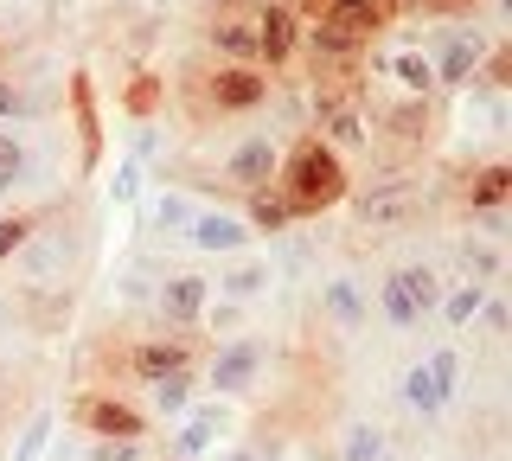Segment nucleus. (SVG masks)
<instances>
[{
  "mask_svg": "<svg viewBox=\"0 0 512 461\" xmlns=\"http://www.w3.org/2000/svg\"><path fill=\"white\" fill-rule=\"evenodd\" d=\"M436 295H442V269L436 263H391L372 295V308L384 314V327L391 333H416L436 314Z\"/></svg>",
  "mask_w": 512,
  "mask_h": 461,
  "instance_id": "obj_3",
  "label": "nucleus"
},
{
  "mask_svg": "<svg viewBox=\"0 0 512 461\" xmlns=\"http://www.w3.org/2000/svg\"><path fill=\"white\" fill-rule=\"evenodd\" d=\"M461 276H474V282H487V289H493V282L506 276V250L493 244V237H487V244H474V237H468V244H461Z\"/></svg>",
  "mask_w": 512,
  "mask_h": 461,
  "instance_id": "obj_27",
  "label": "nucleus"
},
{
  "mask_svg": "<svg viewBox=\"0 0 512 461\" xmlns=\"http://www.w3.org/2000/svg\"><path fill=\"white\" fill-rule=\"evenodd\" d=\"M250 26H256V65H263V71H282L288 58L301 52V13H295V0H256Z\"/></svg>",
  "mask_w": 512,
  "mask_h": 461,
  "instance_id": "obj_10",
  "label": "nucleus"
},
{
  "mask_svg": "<svg viewBox=\"0 0 512 461\" xmlns=\"http://www.w3.org/2000/svg\"><path fill=\"white\" fill-rule=\"evenodd\" d=\"M192 212H199V205H192L186 193H160V199L148 205V225H154L160 237H180V231H186V218H192Z\"/></svg>",
  "mask_w": 512,
  "mask_h": 461,
  "instance_id": "obj_29",
  "label": "nucleus"
},
{
  "mask_svg": "<svg viewBox=\"0 0 512 461\" xmlns=\"http://www.w3.org/2000/svg\"><path fill=\"white\" fill-rule=\"evenodd\" d=\"M429 71H436V90H468L480 71H487V26H474L468 13L436 26V39L423 45Z\"/></svg>",
  "mask_w": 512,
  "mask_h": 461,
  "instance_id": "obj_4",
  "label": "nucleus"
},
{
  "mask_svg": "<svg viewBox=\"0 0 512 461\" xmlns=\"http://www.w3.org/2000/svg\"><path fill=\"white\" fill-rule=\"evenodd\" d=\"M429 141V103H397L384 122H372V148L391 154V161H404Z\"/></svg>",
  "mask_w": 512,
  "mask_h": 461,
  "instance_id": "obj_16",
  "label": "nucleus"
},
{
  "mask_svg": "<svg viewBox=\"0 0 512 461\" xmlns=\"http://www.w3.org/2000/svg\"><path fill=\"white\" fill-rule=\"evenodd\" d=\"M314 308H320V321H327L333 333H365L372 295H365V282H359V276H346V269H340V276L320 282V301H314Z\"/></svg>",
  "mask_w": 512,
  "mask_h": 461,
  "instance_id": "obj_15",
  "label": "nucleus"
},
{
  "mask_svg": "<svg viewBox=\"0 0 512 461\" xmlns=\"http://www.w3.org/2000/svg\"><path fill=\"white\" fill-rule=\"evenodd\" d=\"M39 442H45V417H39V423H32L26 436H20V449H13V461H32V455H39Z\"/></svg>",
  "mask_w": 512,
  "mask_h": 461,
  "instance_id": "obj_33",
  "label": "nucleus"
},
{
  "mask_svg": "<svg viewBox=\"0 0 512 461\" xmlns=\"http://www.w3.org/2000/svg\"><path fill=\"white\" fill-rule=\"evenodd\" d=\"M269 71H256V65H218L212 77H205V90H199V103L212 109V116H244V109L256 103H269Z\"/></svg>",
  "mask_w": 512,
  "mask_h": 461,
  "instance_id": "obj_12",
  "label": "nucleus"
},
{
  "mask_svg": "<svg viewBox=\"0 0 512 461\" xmlns=\"http://www.w3.org/2000/svg\"><path fill=\"white\" fill-rule=\"evenodd\" d=\"M506 193H512V173H506L500 161L480 167L474 186H468V218H480V212H506Z\"/></svg>",
  "mask_w": 512,
  "mask_h": 461,
  "instance_id": "obj_26",
  "label": "nucleus"
},
{
  "mask_svg": "<svg viewBox=\"0 0 512 461\" xmlns=\"http://www.w3.org/2000/svg\"><path fill=\"white\" fill-rule=\"evenodd\" d=\"M308 103H314V135L327 141L333 154H365L372 148V109H365V90L352 84L346 71H320L308 84Z\"/></svg>",
  "mask_w": 512,
  "mask_h": 461,
  "instance_id": "obj_2",
  "label": "nucleus"
},
{
  "mask_svg": "<svg viewBox=\"0 0 512 461\" xmlns=\"http://www.w3.org/2000/svg\"><path fill=\"white\" fill-rule=\"evenodd\" d=\"M45 218L39 212H0V263L7 257H20V250L32 244V231H39Z\"/></svg>",
  "mask_w": 512,
  "mask_h": 461,
  "instance_id": "obj_30",
  "label": "nucleus"
},
{
  "mask_svg": "<svg viewBox=\"0 0 512 461\" xmlns=\"http://www.w3.org/2000/svg\"><path fill=\"white\" fill-rule=\"evenodd\" d=\"M0 65H7V52H0Z\"/></svg>",
  "mask_w": 512,
  "mask_h": 461,
  "instance_id": "obj_35",
  "label": "nucleus"
},
{
  "mask_svg": "<svg viewBox=\"0 0 512 461\" xmlns=\"http://www.w3.org/2000/svg\"><path fill=\"white\" fill-rule=\"evenodd\" d=\"M192 391H199V372H173V378H154V385H148V410H154V417H186Z\"/></svg>",
  "mask_w": 512,
  "mask_h": 461,
  "instance_id": "obj_25",
  "label": "nucleus"
},
{
  "mask_svg": "<svg viewBox=\"0 0 512 461\" xmlns=\"http://www.w3.org/2000/svg\"><path fill=\"white\" fill-rule=\"evenodd\" d=\"M372 71H378L404 103H429V97H436V71H429V52H423L416 39H391V45L372 58Z\"/></svg>",
  "mask_w": 512,
  "mask_h": 461,
  "instance_id": "obj_14",
  "label": "nucleus"
},
{
  "mask_svg": "<svg viewBox=\"0 0 512 461\" xmlns=\"http://www.w3.org/2000/svg\"><path fill=\"white\" fill-rule=\"evenodd\" d=\"M205 45L224 58V65H256V26H250V13H212L205 20ZM263 71V65H256Z\"/></svg>",
  "mask_w": 512,
  "mask_h": 461,
  "instance_id": "obj_19",
  "label": "nucleus"
},
{
  "mask_svg": "<svg viewBox=\"0 0 512 461\" xmlns=\"http://www.w3.org/2000/svg\"><path fill=\"white\" fill-rule=\"evenodd\" d=\"M276 161H282V148H276V135H244L237 141L231 154H224V186H231L237 199H250V193H269V186H276Z\"/></svg>",
  "mask_w": 512,
  "mask_h": 461,
  "instance_id": "obj_11",
  "label": "nucleus"
},
{
  "mask_svg": "<svg viewBox=\"0 0 512 461\" xmlns=\"http://www.w3.org/2000/svg\"><path fill=\"white\" fill-rule=\"evenodd\" d=\"M218 429H224V410L218 404H199V410H186V417H180V436H173V461H199L205 449H212V442H218Z\"/></svg>",
  "mask_w": 512,
  "mask_h": 461,
  "instance_id": "obj_22",
  "label": "nucleus"
},
{
  "mask_svg": "<svg viewBox=\"0 0 512 461\" xmlns=\"http://www.w3.org/2000/svg\"><path fill=\"white\" fill-rule=\"evenodd\" d=\"M212 461H276V455H263L256 442H237V449H218Z\"/></svg>",
  "mask_w": 512,
  "mask_h": 461,
  "instance_id": "obj_34",
  "label": "nucleus"
},
{
  "mask_svg": "<svg viewBox=\"0 0 512 461\" xmlns=\"http://www.w3.org/2000/svg\"><path fill=\"white\" fill-rule=\"evenodd\" d=\"M237 218H244L250 231H263V237H282V231H295V212L282 205V193H276V186H269V193H250Z\"/></svg>",
  "mask_w": 512,
  "mask_h": 461,
  "instance_id": "obj_24",
  "label": "nucleus"
},
{
  "mask_svg": "<svg viewBox=\"0 0 512 461\" xmlns=\"http://www.w3.org/2000/svg\"><path fill=\"white\" fill-rule=\"evenodd\" d=\"M487 282H474V276H455V282H442V295H436V321L442 333H468L480 321V308H487Z\"/></svg>",
  "mask_w": 512,
  "mask_h": 461,
  "instance_id": "obj_18",
  "label": "nucleus"
},
{
  "mask_svg": "<svg viewBox=\"0 0 512 461\" xmlns=\"http://www.w3.org/2000/svg\"><path fill=\"white\" fill-rule=\"evenodd\" d=\"M71 423L84 429L90 442H141L148 436V410L141 404H128L122 391H109V385H84L71 397Z\"/></svg>",
  "mask_w": 512,
  "mask_h": 461,
  "instance_id": "obj_7",
  "label": "nucleus"
},
{
  "mask_svg": "<svg viewBox=\"0 0 512 461\" xmlns=\"http://www.w3.org/2000/svg\"><path fill=\"white\" fill-rule=\"evenodd\" d=\"M269 282H276L269 257L244 250V257H224V276H212V295H224L231 308H250V301H263V295H269Z\"/></svg>",
  "mask_w": 512,
  "mask_h": 461,
  "instance_id": "obj_17",
  "label": "nucleus"
},
{
  "mask_svg": "<svg viewBox=\"0 0 512 461\" xmlns=\"http://www.w3.org/2000/svg\"><path fill=\"white\" fill-rule=\"evenodd\" d=\"M263 365H269V340L263 333H231L224 346H212L199 365V385H212V397H250L263 385Z\"/></svg>",
  "mask_w": 512,
  "mask_h": 461,
  "instance_id": "obj_6",
  "label": "nucleus"
},
{
  "mask_svg": "<svg viewBox=\"0 0 512 461\" xmlns=\"http://www.w3.org/2000/svg\"><path fill=\"white\" fill-rule=\"evenodd\" d=\"M122 372L135 385H154V378H173V372H199V346L180 340V333H148V340L122 346Z\"/></svg>",
  "mask_w": 512,
  "mask_h": 461,
  "instance_id": "obj_9",
  "label": "nucleus"
},
{
  "mask_svg": "<svg viewBox=\"0 0 512 461\" xmlns=\"http://www.w3.org/2000/svg\"><path fill=\"white\" fill-rule=\"evenodd\" d=\"M384 449H391L384 423H372V417H352V423L340 429V449H333V461H384Z\"/></svg>",
  "mask_w": 512,
  "mask_h": 461,
  "instance_id": "obj_23",
  "label": "nucleus"
},
{
  "mask_svg": "<svg viewBox=\"0 0 512 461\" xmlns=\"http://www.w3.org/2000/svg\"><path fill=\"white\" fill-rule=\"evenodd\" d=\"M276 193H282V205L295 212V225L301 218H320V212H333V205H346V193H352V173H346V161L327 148L314 129L308 135H295L282 148V161H276Z\"/></svg>",
  "mask_w": 512,
  "mask_h": 461,
  "instance_id": "obj_1",
  "label": "nucleus"
},
{
  "mask_svg": "<svg viewBox=\"0 0 512 461\" xmlns=\"http://www.w3.org/2000/svg\"><path fill=\"white\" fill-rule=\"evenodd\" d=\"M32 173H39V154H32V135L20 129V122H7V129H0V199H7L13 186H26Z\"/></svg>",
  "mask_w": 512,
  "mask_h": 461,
  "instance_id": "obj_21",
  "label": "nucleus"
},
{
  "mask_svg": "<svg viewBox=\"0 0 512 461\" xmlns=\"http://www.w3.org/2000/svg\"><path fill=\"white\" fill-rule=\"evenodd\" d=\"M205 308H212V276L205 269H173V276H160L154 289V321L167 333H199L205 327Z\"/></svg>",
  "mask_w": 512,
  "mask_h": 461,
  "instance_id": "obj_8",
  "label": "nucleus"
},
{
  "mask_svg": "<svg viewBox=\"0 0 512 461\" xmlns=\"http://www.w3.org/2000/svg\"><path fill=\"white\" fill-rule=\"evenodd\" d=\"M346 199H352V218H359V231L391 237V231L416 225V212H423V180H416V173H384V180L359 186V193H346Z\"/></svg>",
  "mask_w": 512,
  "mask_h": 461,
  "instance_id": "obj_5",
  "label": "nucleus"
},
{
  "mask_svg": "<svg viewBox=\"0 0 512 461\" xmlns=\"http://www.w3.org/2000/svg\"><path fill=\"white\" fill-rule=\"evenodd\" d=\"M180 244H186V250H199V257H244V250L256 244V231H250V225H244L237 212H218V205H199V212L186 218Z\"/></svg>",
  "mask_w": 512,
  "mask_h": 461,
  "instance_id": "obj_13",
  "label": "nucleus"
},
{
  "mask_svg": "<svg viewBox=\"0 0 512 461\" xmlns=\"http://www.w3.org/2000/svg\"><path fill=\"white\" fill-rule=\"evenodd\" d=\"M90 461H148V436L141 442H90Z\"/></svg>",
  "mask_w": 512,
  "mask_h": 461,
  "instance_id": "obj_32",
  "label": "nucleus"
},
{
  "mask_svg": "<svg viewBox=\"0 0 512 461\" xmlns=\"http://www.w3.org/2000/svg\"><path fill=\"white\" fill-rule=\"evenodd\" d=\"M423 365H429V378H436V391L448 397V404L468 391V365H461V346H436V353H429Z\"/></svg>",
  "mask_w": 512,
  "mask_h": 461,
  "instance_id": "obj_28",
  "label": "nucleus"
},
{
  "mask_svg": "<svg viewBox=\"0 0 512 461\" xmlns=\"http://www.w3.org/2000/svg\"><path fill=\"white\" fill-rule=\"evenodd\" d=\"M20 116H26V90H20V77L0 71V129H7V122H20Z\"/></svg>",
  "mask_w": 512,
  "mask_h": 461,
  "instance_id": "obj_31",
  "label": "nucleus"
},
{
  "mask_svg": "<svg viewBox=\"0 0 512 461\" xmlns=\"http://www.w3.org/2000/svg\"><path fill=\"white\" fill-rule=\"evenodd\" d=\"M397 404L410 410L416 423H436L442 410H448V397L436 391V378H429V365L416 359V365H404V372H397Z\"/></svg>",
  "mask_w": 512,
  "mask_h": 461,
  "instance_id": "obj_20",
  "label": "nucleus"
}]
</instances>
